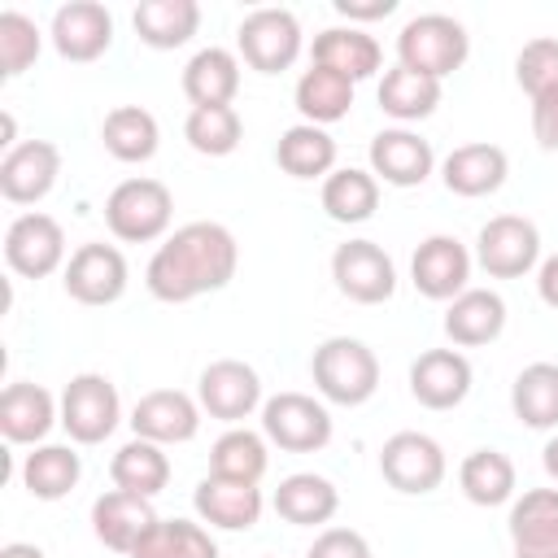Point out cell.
<instances>
[{
	"label": "cell",
	"mask_w": 558,
	"mask_h": 558,
	"mask_svg": "<svg viewBox=\"0 0 558 558\" xmlns=\"http://www.w3.org/2000/svg\"><path fill=\"white\" fill-rule=\"evenodd\" d=\"M532 135L545 153H558V92L532 100Z\"/></svg>",
	"instance_id": "cell-45"
},
{
	"label": "cell",
	"mask_w": 558,
	"mask_h": 558,
	"mask_svg": "<svg viewBox=\"0 0 558 558\" xmlns=\"http://www.w3.org/2000/svg\"><path fill=\"white\" fill-rule=\"evenodd\" d=\"M183 140L201 153V157H227L240 148L244 140V122L231 105H214V109H192L183 122Z\"/></svg>",
	"instance_id": "cell-41"
},
{
	"label": "cell",
	"mask_w": 558,
	"mask_h": 558,
	"mask_svg": "<svg viewBox=\"0 0 558 558\" xmlns=\"http://www.w3.org/2000/svg\"><path fill=\"white\" fill-rule=\"evenodd\" d=\"M39 48H44L39 26H35L26 13L4 9V13H0V78H17V74H26V70L35 65Z\"/></svg>",
	"instance_id": "cell-42"
},
{
	"label": "cell",
	"mask_w": 558,
	"mask_h": 558,
	"mask_svg": "<svg viewBox=\"0 0 558 558\" xmlns=\"http://www.w3.org/2000/svg\"><path fill=\"white\" fill-rule=\"evenodd\" d=\"M100 140H105L109 157L135 166V161H148V157L157 153V144H161V126H157V118H153L148 109H140V105H118V109L105 113Z\"/></svg>",
	"instance_id": "cell-34"
},
{
	"label": "cell",
	"mask_w": 558,
	"mask_h": 558,
	"mask_svg": "<svg viewBox=\"0 0 558 558\" xmlns=\"http://www.w3.org/2000/svg\"><path fill=\"white\" fill-rule=\"evenodd\" d=\"M340 510V493L327 475L314 471H296L288 480H279L275 488V514L292 527H318Z\"/></svg>",
	"instance_id": "cell-27"
},
{
	"label": "cell",
	"mask_w": 558,
	"mask_h": 558,
	"mask_svg": "<svg viewBox=\"0 0 558 558\" xmlns=\"http://www.w3.org/2000/svg\"><path fill=\"white\" fill-rule=\"evenodd\" d=\"M436 105H440V78H427L405 65H392L379 78V109L397 122H423L436 113Z\"/></svg>",
	"instance_id": "cell-35"
},
{
	"label": "cell",
	"mask_w": 558,
	"mask_h": 558,
	"mask_svg": "<svg viewBox=\"0 0 558 558\" xmlns=\"http://www.w3.org/2000/svg\"><path fill=\"white\" fill-rule=\"evenodd\" d=\"M235 266H240V244L222 222H187L153 253L144 283L157 301L183 305L227 288L235 279Z\"/></svg>",
	"instance_id": "cell-1"
},
{
	"label": "cell",
	"mask_w": 558,
	"mask_h": 558,
	"mask_svg": "<svg viewBox=\"0 0 558 558\" xmlns=\"http://www.w3.org/2000/svg\"><path fill=\"white\" fill-rule=\"evenodd\" d=\"M314 65H327L336 74H344L349 83L371 78L384 65V48L375 35H366L362 26H327L314 35Z\"/></svg>",
	"instance_id": "cell-26"
},
{
	"label": "cell",
	"mask_w": 558,
	"mask_h": 558,
	"mask_svg": "<svg viewBox=\"0 0 558 558\" xmlns=\"http://www.w3.org/2000/svg\"><path fill=\"white\" fill-rule=\"evenodd\" d=\"M240 92V57L227 48H201L187 65H183V96L192 100V109H214V105H231Z\"/></svg>",
	"instance_id": "cell-28"
},
{
	"label": "cell",
	"mask_w": 558,
	"mask_h": 558,
	"mask_svg": "<svg viewBox=\"0 0 558 558\" xmlns=\"http://www.w3.org/2000/svg\"><path fill=\"white\" fill-rule=\"evenodd\" d=\"M310 375H314V388L323 401L362 405L379 388V357H375V349H366L353 336H331L314 349Z\"/></svg>",
	"instance_id": "cell-2"
},
{
	"label": "cell",
	"mask_w": 558,
	"mask_h": 558,
	"mask_svg": "<svg viewBox=\"0 0 558 558\" xmlns=\"http://www.w3.org/2000/svg\"><path fill=\"white\" fill-rule=\"evenodd\" d=\"M466 52H471V35L449 13H418L397 35V65L418 70L427 78H445L462 70Z\"/></svg>",
	"instance_id": "cell-3"
},
{
	"label": "cell",
	"mask_w": 558,
	"mask_h": 558,
	"mask_svg": "<svg viewBox=\"0 0 558 558\" xmlns=\"http://www.w3.org/2000/svg\"><path fill=\"white\" fill-rule=\"evenodd\" d=\"M61 174V153L48 140H22L0 157V196L9 205H39Z\"/></svg>",
	"instance_id": "cell-14"
},
{
	"label": "cell",
	"mask_w": 558,
	"mask_h": 558,
	"mask_svg": "<svg viewBox=\"0 0 558 558\" xmlns=\"http://www.w3.org/2000/svg\"><path fill=\"white\" fill-rule=\"evenodd\" d=\"M458 484L471 506H506L514 497V462L501 449H475L462 458Z\"/></svg>",
	"instance_id": "cell-38"
},
{
	"label": "cell",
	"mask_w": 558,
	"mask_h": 558,
	"mask_svg": "<svg viewBox=\"0 0 558 558\" xmlns=\"http://www.w3.org/2000/svg\"><path fill=\"white\" fill-rule=\"evenodd\" d=\"M323 209L331 222H366L375 209H379V179L371 170H357V166H344V170H331L323 179Z\"/></svg>",
	"instance_id": "cell-36"
},
{
	"label": "cell",
	"mask_w": 558,
	"mask_h": 558,
	"mask_svg": "<svg viewBox=\"0 0 558 558\" xmlns=\"http://www.w3.org/2000/svg\"><path fill=\"white\" fill-rule=\"evenodd\" d=\"M4 262L22 279H48L65 266V231L52 214H17L4 231Z\"/></svg>",
	"instance_id": "cell-11"
},
{
	"label": "cell",
	"mask_w": 558,
	"mask_h": 558,
	"mask_svg": "<svg viewBox=\"0 0 558 558\" xmlns=\"http://www.w3.org/2000/svg\"><path fill=\"white\" fill-rule=\"evenodd\" d=\"M275 161L283 174L292 179H323L336 170V140L327 135V126H310V122H296L279 135L275 144Z\"/></svg>",
	"instance_id": "cell-33"
},
{
	"label": "cell",
	"mask_w": 558,
	"mask_h": 558,
	"mask_svg": "<svg viewBox=\"0 0 558 558\" xmlns=\"http://www.w3.org/2000/svg\"><path fill=\"white\" fill-rule=\"evenodd\" d=\"M83 475V462L70 445H35L22 462V484L39 501H61Z\"/></svg>",
	"instance_id": "cell-37"
},
{
	"label": "cell",
	"mask_w": 558,
	"mask_h": 558,
	"mask_svg": "<svg viewBox=\"0 0 558 558\" xmlns=\"http://www.w3.org/2000/svg\"><path fill=\"white\" fill-rule=\"evenodd\" d=\"M506 174H510V157H506V148H497V144H488V140H480V144H458V148L440 161L445 187H449L453 196H466V201L493 196V192L506 183Z\"/></svg>",
	"instance_id": "cell-22"
},
{
	"label": "cell",
	"mask_w": 558,
	"mask_h": 558,
	"mask_svg": "<svg viewBox=\"0 0 558 558\" xmlns=\"http://www.w3.org/2000/svg\"><path fill=\"white\" fill-rule=\"evenodd\" d=\"M52 48L65 61H96L113 44V13L96 0H70L52 13Z\"/></svg>",
	"instance_id": "cell-17"
},
{
	"label": "cell",
	"mask_w": 558,
	"mask_h": 558,
	"mask_svg": "<svg viewBox=\"0 0 558 558\" xmlns=\"http://www.w3.org/2000/svg\"><path fill=\"white\" fill-rule=\"evenodd\" d=\"M52 423H61V401H52L44 384L17 379L0 392V432L9 445H39Z\"/></svg>",
	"instance_id": "cell-20"
},
{
	"label": "cell",
	"mask_w": 558,
	"mask_h": 558,
	"mask_svg": "<svg viewBox=\"0 0 558 558\" xmlns=\"http://www.w3.org/2000/svg\"><path fill=\"white\" fill-rule=\"evenodd\" d=\"M270 466V453H266V436L248 432V427H227L214 449H209V475H222V480H240V484H257Z\"/></svg>",
	"instance_id": "cell-40"
},
{
	"label": "cell",
	"mask_w": 558,
	"mask_h": 558,
	"mask_svg": "<svg viewBox=\"0 0 558 558\" xmlns=\"http://www.w3.org/2000/svg\"><path fill=\"white\" fill-rule=\"evenodd\" d=\"M471 362L458 349H427L410 366V397L427 410H453L471 392Z\"/></svg>",
	"instance_id": "cell-18"
},
{
	"label": "cell",
	"mask_w": 558,
	"mask_h": 558,
	"mask_svg": "<svg viewBox=\"0 0 558 558\" xmlns=\"http://www.w3.org/2000/svg\"><path fill=\"white\" fill-rule=\"evenodd\" d=\"M131 22H135L140 44H148L157 52H170V48H183L196 35L201 4L196 0H144Z\"/></svg>",
	"instance_id": "cell-29"
},
{
	"label": "cell",
	"mask_w": 558,
	"mask_h": 558,
	"mask_svg": "<svg viewBox=\"0 0 558 558\" xmlns=\"http://www.w3.org/2000/svg\"><path fill=\"white\" fill-rule=\"evenodd\" d=\"M536 292H541V301L549 310H558V253L536 266Z\"/></svg>",
	"instance_id": "cell-47"
},
{
	"label": "cell",
	"mask_w": 558,
	"mask_h": 558,
	"mask_svg": "<svg viewBox=\"0 0 558 558\" xmlns=\"http://www.w3.org/2000/svg\"><path fill=\"white\" fill-rule=\"evenodd\" d=\"M514 558H558V488H527L510 506Z\"/></svg>",
	"instance_id": "cell-24"
},
{
	"label": "cell",
	"mask_w": 558,
	"mask_h": 558,
	"mask_svg": "<svg viewBox=\"0 0 558 558\" xmlns=\"http://www.w3.org/2000/svg\"><path fill=\"white\" fill-rule=\"evenodd\" d=\"M475 262L488 279H523L541 266V231L523 214H497L475 235Z\"/></svg>",
	"instance_id": "cell-6"
},
{
	"label": "cell",
	"mask_w": 558,
	"mask_h": 558,
	"mask_svg": "<svg viewBox=\"0 0 558 558\" xmlns=\"http://www.w3.org/2000/svg\"><path fill=\"white\" fill-rule=\"evenodd\" d=\"M196 401H201V410L209 414V418H218V423H244L257 405H266L262 401V375L248 366V362H240V357H218V362H209L205 371H201V379H196Z\"/></svg>",
	"instance_id": "cell-10"
},
{
	"label": "cell",
	"mask_w": 558,
	"mask_h": 558,
	"mask_svg": "<svg viewBox=\"0 0 558 558\" xmlns=\"http://www.w3.org/2000/svg\"><path fill=\"white\" fill-rule=\"evenodd\" d=\"M305 558H371V545L353 527H327V532L314 536Z\"/></svg>",
	"instance_id": "cell-44"
},
{
	"label": "cell",
	"mask_w": 558,
	"mask_h": 558,
	"mask_svg": "<svg viewBox=\"0 0 558 558\" xmlns=\"http://www.w3.org/2000/svg\"><path fill=\"white\" fill-rule=\"evenodd\" d=\"M541 462H545V471H549V480H558V436H549V445L541 449Z\"/></svg>",
	"instance_id": "cell-49"
},
{
	"label": "cell",
	"mask_w": 558,
	"mask_h": 558,
	"mask_svg": "<svg viewBox=\"0 0 558 558\" xmlns=\"http://www.w3.org/2000/svg\"><path fill=\"white\" fill-rule=\"evenodd\" d=\"M157 523L153 514V501L148 497H135V493H122V488H109L92 501V532L105 549L113 554H131L135 541Z\"/></svg>",
	"instance_id": "cell-23"
},
{
	"label": "cell",
	"mask_w": 558,
	"mask_h": 558,
	"mask_svg": "<svg viewBox=\"0 0 558 558\" xmlns=\"http://www.w3.org/2000/svg\"><path fill=\"white\" fill-rule=\"evenodd\" d=\"M192 506L201 514V523L222 527V532H248L262 519V488L257 484H240V480H222V475H205L192 493Z\"/></svg>",
	"instance_id": "cell-21"
},
{
	"label": "cell",
	"mask_w": 558,
	"mask_h": 558,
	"mask_svg": "<svg viewBox=\"0 0 558 558\" xmlns=\"http://www.w3.org/2000/svg\"><path fill=\"white\" fill-rule=\"evenodd\" d=\"M109 480L113 488L122 493H135V497H157L166 484H170V458H166V445H153V440H126L113 462H109Z\"/></svg>",
	"instance_id": "cell-31"
},
{
	"label": "cell",
	"mask_w": 558,
	"mask_h": 558,
	"mask_svg": "<svg viewBox=\"0 0 558 558\" xmlns=\"http://www.w3.org/2000/svg\"><path fill=\"white\" fill-rule=\"evenodd\" d=\"M235 48L248 70L283 74L301 57V22L292 9H253L235 31Z\"/></svg>",
	"instance_id": "cell-7"
},
{
	"label": "cell",
	"mask_w": 558,
	"mask_h": 558,
	"mask_svg": "<svg viewBox=\"0 0 558 558\" xmlns=\"http://www.w3.org/2000/svg\"><path fill=\"white\" fill-rule=\"evenodd\" d=\"M61 283H65V292L78 305H113L126 292L131 270H126L122 248L100 244V240H87V244H78L70 253V262L61 270Z\"/></svg>",
	"instance_id": "cell-12"
},
{
	"label": "cell",
	"mask_w": 558,
	"mask_h": 558,
	"mask_svg": "<svg viewBox=\"0 0 558 558\" xmlns=\"http://www.w3.org/2000/svg\"><path fill=\"white\" fill-rule=\"evenodd\" d=\"M336 288L357 305H379L397 292V266L375 240H344L331 253Z\"/></svg>",
	"instance_id": "cell-13"
},
{
	"label": "cell",
	"mask_w": 558,
	"mask_h": 558,
	"mask_svg": "<svg viewBox=\"0 0 558 558\" xmlns=\"http://www.w3.org/2000/svg\"><path fill=\"white\" fill-rule=\"evenodd\" d=\"M122 423V401L109 375L83 371L61 392V427L74 445H100Z\"/></svg>",
	"instance_id": "cell-5"
},
{
	"label": "cell",
	"mask_w": 558,
	"mask_h": 558,
	"mask_svg": "<svg viewBox=\"0 0 558 558\" xmlns=\"http://www.w3.org/2000/svg\"><path fill=\"white\" fill-rule=\"evenodd\" d=\"M510 410L523 427L549 432L558 427V362H532L514 375Z\"/></svg>",
	"instance_id": "cell-32"
},
{
	"label": "cell",
	"mask_w": 558,
	"mask_h": 558,
	"mask_svg": "<svg viewBox=\"0 0 558 558\" xmlns=\"http://www.w3.org/2000/svg\"><path fill=\"white\" fill-rule=\"evenodd\" d=\"M514 83L527 92V100L558 92V39L554 35L527 39L519 48V57H514Z\"/></svg>",
	"instance_id": "cell-43"
},
{
	"label": "cell",
	"mask_w": 558,
	"mask_h": 558,
	"mask_svg": "<svg viewBox=\"0 0 558 558\" xmlns=\"http://www.w3.org/2000/svg\"><path fill=\"white\" fill-rule=\"evenodd\" d=\"M445 471H449L445 449L427 432H397L379 449V475L388 480V488H397L405 497H423V493L440 488Z\"/></svg>",
	"instance_id": "cell-9"
},
{
	"label": "cell",
	"mask_w": 558,
	"mask_h": 558,
	"mask_svg": "<svg viewBox=\"0 0 558 558\" xmlns=\"http://www.w3.org/2000/svg\"><path fill=\"white\" fill-rule=\"evenodd\" d=\"M506 331V301L493 288H466L462 296L449 301L445 310V336L458 349H480L493 344Z\"/></svg>",
	"instance_id": "cell-25"
},
{
	"label": "cell",
	"mask_w": 558,
	"mask_h": 558,
	"mask_svg": "<svg viewBox=\"0 0 558 558\" xmlns=\"http://www.w3.org/2000/svg\"><path fill=\"white\" fill-rule=\"evenodd\" d=\"M392 9L397 0H336V13L349 22H375V17H388Z\"/></svg>",
	"instance_id": "cell-46"
},
{
	"label": "cell",
	"mask_w": 558,
	"mask_h": 558,
	"mask_svg": "<svg viewBox=\"0 0 558 558\" xmlns=\"http://www.w3.org/2000/svg\"><path fill=\"white\" fill-rule=\"evenodd\" d=\"M126 558H218L209 527L192 519H157Z\"/></svg>",
	"instance_id": "cell-39"
},
{
	"label": "cell",
	"mask_w": 558,
	"mask_h": 558,
	"mask_svg": "<svg viewBox=\"0 0 558 558\" xmlns=\"http://www.w3.org/2000/svg\"><path fill=\"white\" fill-rule=\"evenodd\" d=\"M436 166L432 144L410 126H388L371 140V174L392 187H418Z\"/></svg>",
	"instance_id": "cell-19"
},
{
	"label": "cell",
	"mask_w": 558,
	"mask_h": 558,
	"mask_svg": "<svg viewBox=\"0 0 558 558\" xmlns=\"http://www.w3.org/2000/svg\"><path fill=\"white\" fill-rule=\"evenodd\" d=\"M174 214V196L161 179H122L105 196V222L122 244H148L161 240Z\"/></svg>",
	"instance_id": "cell-4"
},
{
	"label": "cell",
	"mask_w": 558,
	"mask_h": 558,
	"mask_svg": "<svg viewBox=\"0 0 558 558\" xmlns=\"http://www.w3.org/2000/svg\"><path fill=\"white\" fill-rule=\"evenodd\" d=\"M410 279L427 301H453L466 292L471 253L458 235H427L410 257Z\"/></svg>",
	"instance_id": "cell-15"
},
{
	"label": "cell",
	"mask_w": 558,
	"mask_h": 558,
	"mask_svg": "<svg viewBox=\"0 0 558 558\" xmlns=\"http://www.w3.org/2000/svg\"><path fill=\"white\" fill-rule=\"evenodd\" d=\"M262 436L288 453H318L331 440V414L305 392H279L262 405Z\"/></svg>",
	"instance_id": "cell-8"
},
{
	"label": "cell",
	"mask_w": 558,
	"mask_h": 558,
	"mask_svg": "<svg viewBox=\"0 0 558 558\" xmlns=\"http://www.w3.org/2000/svg\"><path fill=\"white\" fill-rule=\"evenodd\" d=\"M292 100H296V109H301V118L310 126H331V122L349 118V109H353V83L344 74L310 61V70L296 78Z\"/></svg>",
	"instance_id": "cell-30"
},
{
	"label": "cell",
	"mask_w": 558,
	"mask_h": 558,
	"mask_svg": "<svg viewBox=\"0 0 558 558\" xmlns=\"http://www.w3.org/2000/svg\"><path fill=\"white\" fill-rule=\"evenodd\" d=\"M131 432L153 445H183L201 432V401L179 388H153L131 410Z\"/></svg>",
	"instance_id": "cell-16"
},
{
	"label": "cell",
	"mask_w": 558,
	"mask_h": 558,
	"mask_svg": "<svg viewBox=\"0 0 558 558\" xmlns=\"http://www.w3.org/2000/svg\"><path fill=\"white\" fill-rule=\"evenodd\" d=\"M0 558H48L39 545H31V541H9L4 549H0Z\"/></svg>",
	"instance_id": "cell-48"
}]
</instances>
